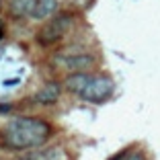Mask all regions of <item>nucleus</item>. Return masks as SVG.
Listing matches in <instances>:
<instances>
[{"label":"nucleus","mask_w":160,"mask_h":160,"mask_svg":"<svg viewBox=\"0 0 160 160\" xmlns=\"http://www.w3.org/2000/svg\"><path fill=\"white\" fill-rule=\"evenodd\" d=\"M23 160H66V154H64V150L60 146L39 148V150H33L27 156H23Z\"/></svg>","instance_id":"nucleus-6"},{"label":"nucleus","mask_w":160,"mask_h":160,"mask_svg":"<svg viewBox=\"0 0 160 160\" xmlns=\"http://www.w3.org/2000/svg\"><path fill=\"white\" fill-rule=\"evenodd\" d=\"M53 133L52 123L39 117H14L2 129V142L8 150H39Z\"/></svg>","instance_id":"nucleus-1"},{"label":"nucleus","mask_w":160,"mask_h":160,"mask_svg":"<svg viewBox=\"0 0 160 160\" xmlns=\"http://www.w3.org/2000/svg\"><path fill=\"white\" fill-rule=\"evenodd\" d=\"M60 94H62L60 82L49 80V82H45V84H43L41 88L33 94V103L35 105H53V103H58Z\"/></svg>","instance_id":"nucleus-5"},{"label":"nucleus","mask_w":160,"mask_h":160,"mask_svg":"<svg viewBox=\"0 0 160 160\" xmlns=\"http://www.w3.org/2000/svg\"><path fill=\"white\" fill-rule=\"evenodd\" d=\"M66 88L72 94H76L80 101L101 105L107 99H111V94L115 90V82L113 78H109L105 74L78 72V74H70L66 78Z\"/></svg>","instance_id":"nucleus-2"},{"label":"nucleus","mask_w":160,"mask_h":160,"mask_svg":"<svg viewBox=\"0 0 160 160\" xmlns=\"http://www.w3.org/2000/svg\"><path fill=\"white\" fill-rule=\"evenodd\" d=\"M56 10H58V0H35V6L31 10V19L35 21L49 19Z\"/></svg>","instance_id":"nucleus-7"},{"label":"nucleus","mask_w":160,"mask_h":160,"mask_svg":"<svg viewBox=\"0 0 160 160\" xmlns=\"http://www.w3.org/2000/svg\"><path fill=\"white\" fill-rule=\"evenodd\" d=\"M70 27H72V14L62 12V14H58V17H53L49 23L43 25V29L37 33V41L41 43V45H53V43H58L66 35V31Z\"/></svg>","instance_id":"nucleus-3"},{"label":"nucleus","mask_w":160,"mask_h":160,"mask_svg":"<svg viewBox=\"0 0 160 160\" xmlns=\"http://www.w3.org/2000/svg\"><path fill=\"white\" fill-rule=\"evenodd\" d=\"M35 6V0H10V14L14 19H21V17H31V10Z\"/></svg>","instance_id":"nucleus-8"},{"label":"nucleus","mask_w":160,"mask_h":160,"mask_svg":"<svg viewBox=\"0 0 160 160\" xmlns=\"http://www.w3.org/2000/svg\"><path fill=\"white\" fill-rule=\"evenodd\" d=\"M4 37V25H2V21H0V39Z\"/></svg>","instance_id":"nucleus-12"},{"label":"nucleus","mask_w":160,"mask_h":160,"mask_svg":"<svg viewBox=\"0 0 160 160\" xmlns=\"http://www.w3.org/2000/svg\"><path fill=\"white\" fill-rule=\"evenodd\" d=\"M127 154H129L127 150H121V152H117L115 156H111L109 160H125V158H127Z\"/></svg>","instance_id":"nucleus-10"},{"label":"nucleus","mask_w":160,"mask_h":160,"mask_svg":"<svg viewBox=\"0 0 160 160\" xmlns=\"http://www.w3.org/2000/svg\"><path fill=\"white\" fill-rule=\"evenodd\" d=\"M53 62L60 64L62 68L70 70L72 74L78 72H86L90 66H94V56L92 53H84V52H62L53 56Z\"/></svg>","instance_id":"nucleus-4"},{"label":"nucleus","mask_w":160,"mask_h":160,"mask_svg":"<svg viewBox=\"0 0 160 160\" xmlns=\"http://www.w3.org/2000/svg\"><path fill=\"white\" fill-rule=\"evenodd\" d=\"M10 109H12V105H0V115L10 113Z\"/></svg>","instance_id":"nucleus-11"},{"label":"nucleus","mask_w":160,"mask_h":160,"mask_svg":"<svg viewBox=\"0 0 160 160\" xmlns=\"http://www.w3.org/2000/svg\"><path fill=\"white\" fill-rule=\"evenodd\" d=\"M125 160H146V156H144V152H129Z\"/></svg>","instance_id":"nucleus-9"}]
</instances>
